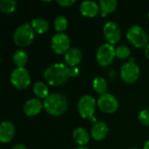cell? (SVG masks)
I'll return each mask as SVG.
<instances>
[{
  "instance_id": "23",
  "label": "cell",
  "mask_w": 149,
  "mask_h": 149,
  "mask_svg": "<svg viewBox=\"0 0 149 149\" xmlns=\"http://www.w3.org/2000/svg\"><path fill=\"white\" fill-rule=\"evenodd\" d=\"M17 2L15 0H2L0 2V10L5 14H10L17 9Z\"/></svg>"
},
{
  "instance_id": "3",
  "label": "cell",
  "mask_w": 149,
  "mask_h": 149,
  "mask_svg": "<svg viewBox=\"0 0 149 149\" xmlns=\"http://www.w3.org/2000/svg\"><path fill=\"white\" fill-rule=\"evenodd\" d=\"M35 38L34 30L30 24H23L18 26L13 34V40L15 44L21 47L30 45Z\"/></svg>"
},
{
  "instance_id": "5",
  "label": "cell",
  "mask_w": 149,
  "mask_h": 149,
  "mask_svg": "<svg viewBox=\"0 0 149 149\" xmlns=\"http://www.w3.org/2000/svg\"><path fill=\"white\" fill-rule=\"evenodd\" d=\"M11 84L19 90L26 89L31 84V76L24 67H17L14 69L10 77Z\"/></svg>"
},
{
  "instance_id": "20",
  "label": "cell",
  "mask_w": 149,
  "mask_h": 149,
  "mask_svg": "<svg viewBox=\"0 0 149 149\" xmlns=\"http://www.w3.org/2000/svg\"><path fill=\"white\" fill-rule=\"evenodd\" d=\"M28 60L27 53L23 50H17L13 54V61L17 67H24Z\"/></svg>"
},
{
  "instance_id": "11",
  "label": "cell",
  "mask_w": 149,
  "mask_h": 149,
  "mask_svg": "<svg viewBox=\"0 0 149 149\" xmlns=\"http://www.w3.org/2000/svg\"><path fill=\"white\" fill-rule=\"evenodd\" d=\"M103 33L108 44L112 45L119 42L121 38V31L120 26L113 21H109L104 25Z\"/></svg>"
},
{
  "instance_id": "32",
  "label": "cell",
  "mask_w": 149,
  "mask_h": 149,
  "mask_svg": "<svg viewBox=\"0 0 149 149\" xmlns=\"http://www.w3.org/2000/svg\"><path fill=\"white\" fill-rule=\"evenodd\" d=\"M76 149H88L87 148H86V147H79V148H78Z\"/></svg>"
},
{
  "instance_id": "14",
  "label": "cell",
  "mask_w": 149,
  "mask_h": 149,
  "mask_svg": "<svg viewBox=\"0 0 149 149\" xmlns=\"http://www.w3.org/2000/svg\"><path fill=\"white\" fill-rule=\"evenodd\" d=\"M81 60L82 52L79 48H71L65 55V62L68 67H76Z\"/></svg>"
},
{
  "instance_id": "12",
  "label": "cell",
  "mask_w": 149,
  "mask_h": 149,
  "mask_svg": "<svg viewBox=\"0 0 149 149\" xmlns=\"http://www.w3.org/2000/svg\"><path fill=\"white\" fill-rule=\"evenodd\" d=\"M15 134V127L10 121H3L0 124V141L2 143L10 142Z\"/></svg>"
},
{
  "instance_id": "16",
  "label": "cell",
  "mask_w": 149,
  "mask_h": 149,
  "mask_svg": "<svg viewBox=\"0 0 149 149\" xmlns=\"http://www.w3.org/2000/svg\"><path fill=\"white\" fill-rule=\"evenodd\" d=\"M108 134V127L103 121H98L94 123L91 129L92 137L98 141H103Z\"/></svg>"
},
{
  "instance_id": "10",
  "label": "cell",
  "mask_w": 149,
  "mask_h": 149,
  "mask_svg": "<svg viewBox=\"0 0 149 149\" xmlns=\"http://www.w3.org/2000/svg\"><path fill=\"white\" fill-rule=\"evenodd\" d=\"M52 48L53 52L57 54L66 53L71 48V41L69 37L64 33H57L52 38L51 42Z\"/></svg>"
},
{
  "instance_id": "15",
  "label": "cell",
  "mask_w": 149,
  "mask_h": 149,
  "mask_svg": "<svg viewBox=\"0 0 149 149\" xmlns=\"http://www.w3.org/2000/svg\"><path fill=\"white\" fill-rule=\"evenodd\" d=\"M42 107L44 106L38 99H31L24 103V112L27 116H35L41 112Z\"/></svg>"
},
{
  "instance_id": "8",
  "label": "cell",
  "mask_w": 149,
  "mask_h": 149,
  "mask_svg": "<svg viewBox=\"0 0 149 149\" xmlns=\"http://www.w3.org/2000/svg\"><path fill=\"white\" fill-rule=\"evenodd\" d=\"M97 105L98 107L105 113H113L119 108V101L116 97L107 93L99 97Z\"/></svg>"
},
{
  "instance_id": "30",
  "label": "cell",
  "mask_w": 149,
  "mask_h": 149,
  "mask_svg": "<svg viewBox=\"0 0 149 149\" xmlns=\"http://www.w3.org/2000/svg\"><path fill=\"white\" fill-rule=\"evenodd\" d=\"M145 55H146V57L149 59V43L148 44V45L145 47Z\"/></svg>"
},
{
  "instance_id": "7",
  "label": "cell",
  "mask_w": 149,
  "mask_h": 149,
  "mask_svg": "<svg viewBox=\"0 0 149 149\" xmlns=\"http://www.w3.org/2000/svg\"><path fill=\"white\" fill-rule=\"evenodd\" d=\"M115 57V48L108 43L101 45L96 54L97 62L101 66H108Z\"/></svg>"
},
{
  "instance_id": "34",
  "label": "cell",
  "mask_w": 149,
  "mask_h": 149,
  "mask_svg": "<svg viewBox=\"0 0 149 149\" xmlns=\"http://www.w3.org/2000/svg\"><path fill=\"white\" fill-rule=\"evenodd\" d=\"M133 149H139V148H133Z\"/></svg>"
},
{
  "instance_id": "27",
  "label": "cell",
  "mask_w": 149,
  "mask_h": 149,
  "mask_svg": "<svg viewBox=\"0 0 149 149\" xmlns=\"http://www.w3.org/2000/svg\"><path fill=\"white\" fill-rule=\"evenodd\" d=\"M57 3L62 7H69L75 3V0H58Z\"/></svg>"
},
{
  "instance_id": "21",
  "label": "cell",
  "mask_w": 149,
  "mask_h": 149,
  "mask_svg": "<svg viewBox=\"0 0 149 149\" xmlns=\"http://www.w3.org/2000/svg\"><path fill=\"white\" fill-rule=\"evenodd\" d=\"M33 93L34 94L39 98V99H45L46 97H48L49 95V90L48 87L46 86L45 84H44L43 82H36L34 86H33Z\"/></svg>"
},
{
  "instance_id": "31",
  "label": "cell",
  "mask_w": 149,
  "mask_h": 149,
  "mask_svg": "<svg viewBox=\"0 0 149 149\" xmlns=\"http://www.w3.org/2000/svg\"><path fill=\"white\" fill-rule=\"evenodd\" d=\"M143 149H149V140L144 144V147H143Z\"/></svg>"
},
{
  "instance_id": "26",
  "label": "cell",
  "mask_w": 149,
  "mask_h": 149,
  "mask_svg": "<svg viewBox=\"0 0 149 149\" xmlns=\"http://www.w3.org/2000/svg\"><path fill=\"white\" fill-rule=\"evenodd\" d=\"M138 120L142 125L149 127V108L144 109L140 112L138 115Z\"/></svg>"
},
{
  "instance_id": "18",
  "label": "cell",
  "mask_w": 149,
  "mask_h": 149,
  "mask_svg": "<svg viewBox=\"0 0 149 149\" xmlns=\"http://www.w3.org/2000/svg\"><path fill=\"white\" fill-rule=\"evenodd\" d=\"M31 25L32 29L34 30V31H36L38 34H44L49 29V24L44 18H34V19H32Z\"/></svg>"
},
{
  "instance_id": "25",
  "label": "cell",
  "mask_w": 149,
  "mask_h": 149,
  "mask_svg": "<svg viewBox=\"0 0 149 149\" xmlns=\"http://www.w3.org/2000/svg\"><path fill=\"white\" fill-rule=\"evenodd\" d=\"M131 54L130 49L126 45H120L115 48V55L120 59H126Z\"/></svg>"
},
{
  "instance_id": "19",
  "label": "cell",
  "mask_w": 149,
  "mask_h": 149,
  "mask_svg": "<svg viewBox=\"0 0 149 149\" xmlns=\"http://www.w3.org/2000/svg\"><path fill=\"white\" fill-rule=\"evenodd\" d=\"M116 0H100V7L102 10V17H106L107 14L113 12L117 8Z\"/></svg>"
},
{
  "instance_id": "24",
  "label": "cell",
  "mask_w": 149,
  "mask_h": 149,
  "mask_svg": "<svg viewBox=\"0 0 149 149\" xmlns=\"http://www.w3.org/2000/svg\"><path fill=\"white\" fill-rule=\"evenodd\" d=\"M68 26V21L67 19L63 16H58L54 20V29L61 33L62 31H65Z\"/></svg>"
},
{
  "instance_id": "17",
  "label": "cell",
  "mask_w": 149,
  "mask_h": 149,
  "mask_svg": "<svg viewBox=\"0 0 149 149\" xmlns=\"http://www.w3.org/2000/svg\"><path fill=\"white\" fill-rule=\"evenodd\" d=\"M72 137L74 141L81 147H84L86 144H87L90 140L89 134L83 127H77L73 131Z\"/></svg>"
},
{
  "instance_id": "4",
  "label": "cell",
  "mask_w": 149,
  "mask_h": 149,
  "mask_svg": "<svg viewBox=\"0 0 149 149\" xmlns=\"http://www.w3.org/2000/svg\"><path fill=\"white\" fill-rule=\"evenodd\" d=\"M127 38L134 47L143 48L148 44V37L147 32L139 25H133L127 32Z\"/></svg>"
},
{
  "instance_id": "33",
  "label": "cell",
  "mask_w": 149,
  "mask_h": 149,
  "mask_svg": "<svg viewBox=\"0 0 149 149\" xmlns=\"http://www.w3.org/2000/svg\"><path fill=\"white\" fill-rule=\"evenodd\" d=\"M148 18H149V11H148Z\"/></svg>"
},
{
  "instance_id": "29",
  "label": "cell",
  "mask_w": 149,
  "mask_h": 149,
  "mask_svg": "<svg viewBox=\"0 0 149 149\" xmlns=\"http://www.w3.org/2000/svg\"><path fill=\"white\" fill-rule=\"evenodd\" d=\"M12 149H26V147L24 144H17L12 148Z\"/></svg>"
},
{
  "instance_id": "2",
  "label": "cell",
  "mask_w": 149,
  "mask_h": 149,
  "mask_svg": "<svg viewBox=\"0 0 149 149\" xmlns=\"http://www.w3.org/2000/svg\"><path fill=\"white\" fill-rule=\"evenodd\" d=\"M43 106L49 114L60 116L67 109V100L65 96L61 93H52L44 100Z\"/></svg>"
},
{
  "instance_id": "6",
  "label": "cell",
  "mask_w": 149,
  "mask_h": 149,
  "mask_svg": "<svg viewBox=\"0 0 149 149\" xmlns=\"http://www.w3.org/2000/svg\"><path fill=\"white\" fill-rule=\"evenodd\" d=\"M97 106L96 100L91 95L82 96L78 103V111L83 119H91L93 117Z\"/></svg>"
},
{
  "instance_id": "13",
  "label": "cell",
  "mask_w": 149,
  "mask_h": 149,
  "mask_svg": "<svg viewBox=\"0 0 149 149\" xmlns=\"http://www.w3.org/2000/svg\"><path fill=\"white\" fill-rule=\"evenodd\" d=\"M79 10L82 16L86 17H94L99 14L100 6L94 1H85L81 3Z\"/></svg>"
},
{
  "instance_id": "28",
  "label": "cell",
  "mask_w": 149,
  "mask_h": 149,
  "mask_svg": "<svg viewBox=\"0 0 149 149\" xmlns=\"http://www.w3.org/2000/svg\"><path fill=\"white\" fill-rule=\"evenodd\" d=\"M79 75V69L77 67H71L70 68V77L75 78Z\"/></svg>"
},
{
  "instance_id": "1",
  "label": "cell",
  "mask_w": 149,
  "mask_h": 149,
  "mask_svg": "<svg viewBox=\"0 0 149 149\" xmlns=\"http://www.w3.org/2000/svg\"><path fill=\"white\" fill-rule=\"evenodd\" d=\"M70 78V68L63 63L51 65L44 72V79L52 86H59L68 81Z\"/></svg>"
},
{
  "instance_id": "9",
  "label": "cell",
  "mask_w": 149,
  "mask_h": 149,
  "mask_svg": "<svg viewBox=\"0 0 149 149\" xmlns=\"http://www.w3.org/2000/svg\"><path fill=\"white\" fill-rule=\"evenodd\" d=\"M120 78L127 84H133L136 82L140 77V68L134 62L125 63L120 68Z\"/></svg>"
},
{
  "instance_id": "22",
  "label": "cell",
  "mask_w": 149,
  "mask_h": 149,
  "mask_svg": "<svg viewBox=\"0 0 149 149\" xmlns=\"http://www.w3.org/2000/svg\"><path fill=\"white\" fill-rule=\"evenodd\" d=\"M93 89L97 93H100V95L106 93L107 89V81L104 78L102 77H96L94 78L93 81Z\"/></svg>"
}]
</instances>
